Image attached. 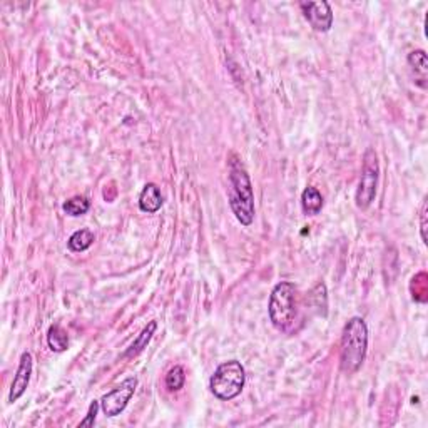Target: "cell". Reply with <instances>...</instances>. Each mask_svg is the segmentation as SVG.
Segmentation results:
<instances>
[{"label":"cell","instance_id":"1","mask_svg":"<svg viewBox=\"0 0 428 428\" xmlns=\"http://www.w3.org/2000/svg\"><path fill=\"white\" fill-rule=\"evenodd\" d=\"M229 206L234 216L243 226H251L254 221V193L249 175L246 172L240 157L233 154L229 157Z\"/></svg>","mask_w":428,"mask_h":428},{"label":"cell","instance_id":"2","mask_svg":"<svg viewBox=\"0 0 428 428\" xmlns=\"http://www.w3.org/2000/svg\"><path fill=\"white\" fill-rule=\"evenodd\" d=\"M368 351V326L363 318H350L341 333L340 366L346 375L357 373L362 368Z\"/></svg>","mask_w":428,"mask_h":428},{"label":"cell","instance_id":"3","mask_svg":"<svg viewBox=\"0 0 428 428\" xmlns=\"http://www.w3.org/2000/svg\"><path fill=\"white\" fill-rule=\"evenodd\" d=\"M269 320L274 328L286 331L296 318V286L289 281L278 283L273 288L268 305Z\"/></svg>","mask_w":428,"mask_h":428},{"label":"cell","instance_id":"4","mask_svg":"<svg viewBox=\"0 0 428 428\" xmlns=\"http://www.w3.org/2000/svg\"><path fill=\"white\" fill-rule=\"evenodd\" d=\"M244 383V366L238 360H229L221 363L216 371H214L211 380H209V389H211L216 398L229 402V400L236 398L243 391Z\"/></svg>","mask_w":428,"mask_h":428},{"label":"cell","instance_id":"5","mask_svg":"<svg viewBox=\"0 0 428 428\" xmlns=\"http://www.w3.org/2000/svg\"><path fill=\"white\" fill-rule=\"evenodd\" d=\"M378 176H380V168H378L377 152L370 148L366 149L365 156H363L362 177L360 183H358L357 196H355V201H357V206L360 209L370 208V204L375 201V196H377Z\"/></svg>","mask_w":428,"mask_h":428},{"label":"cell","instance_id":"6","mask_svg":"<svg viewBox=\"0 0 428 428\" xmlns=\"http://www.w3.org/2000/svg\"><path fill=\"white\" fill-rule=\"evenodd\" d=\"M137 389V378L129 377L121 383L117 389H114L109 393L104 395L100 402V409H102L106 417H117L119 413H123L126 410L129 400L134 397Z\"/></svg>","mask_w":428,"mask_h":428},{"label":"cell","instance_id":"7","mask_svg":"<svg viewBox=\"0 0 428 428\" xmlns=\"http://www.w3.org/2000/svg\"><path fill=\"white\" fill-rule=\"evenodd\" d=\"M303 15L316 32H328L333 26V12L328 2H301Z\"/></svg>","mask_w":428,"mask_h":428},{"label":"cell","instance_id":"8","mask_svg":"<svg viewBox=\"0 0 428 428\" xmlns=\"http://www.w3.org/2000/svg\"><path fill=\"white\" fill-rule=\"evenodd\" d=\"M30 375H32V355L29 351H24L22 357H20V363L17 373H15L14 382H12L10 393H9V402L14 403L26 393L27 386L30 383Z\"/></svg>","mask_w":428,"mask_h":428},{"label":"cell","instance_id":"9","mask_svg":"<svg viewBox=\"0 0 428 428\" xmlns=\"http://www.w3.org/2000/svg\"><path fill=\"white\" fill-rule=\"evenodd\" d=\"M409 66L413 75V82L418 87H428V60L425 51H413L409 54Z\"/></svg>","mask_w":428,"mask_h":428},{"label":"cell","instance_id":"10","mask_svg":"<svg viewBox=\"0 0 428 428\" xmlns=\"http://www.w3.org/2000/svg\"><path fill=\"white\" fill-rule=\"evenodd\" d=\"M164 199L163 195H161L159 188L154 183H148L144 186V189L141 191L139 195V209L143 213L148 214H154L161 209Z\"/></svg>","mask_w":428,"mask_h":428},{"label":"cell","instance_id":"11","mask_svg":"<svg viewBox=\"0 0 428 428\" xmlns=\"http://www.w3.org/2000/svg\"><path fill=\"white\" fill-rule=\"evenodd\" d=\"M301 208L308 216H316V214H320L323 209L321 193L318 191L316 188H313V186H308L301 195Z\"/></svg>","mask_w":428,"mask_h":428},{"label":"cell","instance_id":"12","mask_svg":"<svg viewBox=\"0 0 428 428\" xmlns=\"http://www.w3.org/2000/svg\"><path fill=\"white\" fill-rule=\"evenodd\" d=\"M156 328H157V321H151V323H149L146 328L141 331L139 337L136 338L134 343H132V345L129 346V350L126 351V353L123 355V358L136 357V355H139L141 351H143L144 348H148L149 341H151V338H152V335H154Z\"/></svg>","mask_w":428,"mask_h":428},{"label":"cell","instance_id":"13","mask_svg":"<svg viewBox=\"0 0 428 428\" xmlns=\"http://www.w3.org/2000/svg\"><path fill=\"white\" fill-rule=\"evenodd\" d=\"M92 243H94V233H92L91 229H79V231L72 234L67 241L69 249L74 253L86 251V249L91 248Z\"/></svg>","mask_w":428,"mask_h":428},{"label":"cell","instance_id":"14","mask_svg":"<svg viewBox=\"0 0 428 428\" xmlns=\"http://www.w3.org/2000/svg\"><path fill=\"white\" fill-rule=\"evenodd\" d=\"M47 343L52 351H66L69 346V335L67 331L60 325H52L49 331H47Z\"/></svg>","mask_w":428,"mask_h":428},{"label":"cell","instance_id":"15","mask_svg":"<svg viewBox=\"0 0 428 428\" xmlns=\"http://www.w3.org/2000/svg\"><path fill=\"white\" fill-rule=\"evenodd\" d=\"M89 208H91V203H89L87 197L84 196H74L71 197V199H67L66 203H64L62 209L66 211L69 216H84L89 211Z\"/></svg>","mask_w":428,"mask_h":428},{"label":"cell","instance_id":"16","mask_svg":"<svg viewBox=\"0 0 428 428\" xmlns=\"http://www.w3.org/2000/svg\"><path fill=\"white\" fill-rule=\"evenodd\" d=\"M184 382L186 373L181 365L172 366V368L168 371V375H166V389L169 391H179L184 386Z\"/></svg>","mask_w":428,"mask_h":428},{"label":"cell","instance_id":"17","mask_svg":"<svg viewBox=\"0 0 428 428\" xmlns=\"http://www.w3.org/2000/svg\"><path fill=\"white\" fill-rule=\"evenodd\" d=\"M99 407H100V402H98V400H94V402L91 403V407H89V411H87V417L82 420V422L79 423V427H92L96 422V417H98V411H99Z\"/></svg>","mask_w":428,"mask_h":428},{"label":"cell","instance_id":"18","mask_svg":"<svg viewBox=\"0 0 428 428\" xmlns=\"http://www.w3.org/2000/svg\"><path fill=\"white\" fill-rule=\"evenodd\" d=\"M427 197L422 204V211H420V234H422V241L423 243H428V236H427Z\"/></svg>","mask_w":428,"mask_h":428}]
</instances>
